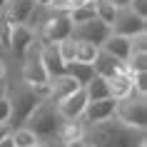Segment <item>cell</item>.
<instances>
[{
  "instance_id": "obj_1",
  "label": "cell",
  "mask_w": 147,
  "mask_h": 147,
  "mask_svg": "<svg viewBox=\"0 0 147 147\" xmlns=\"http://www.w3.org/2000/svg\"><path fill=\"white\" fill-rule=\"evenodd\" d=\"M90 147H145V130L130 127L112 115L90 125Z\"/></svg>"
},
{
  "instance_id": "obj_2",
  "label": "cell",
  "mask_w": 147,
  "mask_h": 147,
  "mask_svg": "<svg viewBox=\"0 0 147 147\" xmlns=\"http://www.w3.org/2000/svg\"><path fill=\"white\" fill-rule=\"evenodd\" d=\"M23 125L28 127V130L35 132L38 140H53V137H60L62 135L65 120H62L57 105H55L50 97H42V100L35 105V110L28 115V120H25Z\"/></svg>"
},
{
  "instance_id": "obj_3",
  "label": "cell",
  "mask_w": 147,
  "mask_h": 147,
  "mask_svg": "<svg viewBox=\"0 0 147 147\" xmlns=\"http://www.w3.org/2000/svg\"><path fill=\"white\" fill-rule=\"evenodd\" d=\"M115 117L122 120L125 125H130V127L145 130L147 127V95H140L132 90L130 95L120 97L115 105Z\"/></svg>"
},
{
  "instance_id": "obj_4",
  "label": "cell",
  "mask_w": 147,
  "mask_h": 147,
  "mask_svg": "<svg viewBox=\"0 0 147 147\" xmlns=\"http://www.w3.org/2000/svg\"><path fill=\"white\" fill-rule=\"evenodd\" d=\"M110 32H112V28H110L107 23H102L100 18L95 15V18H90V20H82V23H72L70 38L78 40V42H92V45L100 47L102 42L110 38Z\"/></svg>"
},
{
  "instance_id": "obj_5",
  "label": "cell",
  "mask_w": 147,
  "mask_h": 147,
  "mask_svg": "<svg viewBox=\"0 0 147 147\" xmlns=\"http://www.w3.org/2000/svg\"><path fill=\"white\" fill-rule=\"evenodd\" d=\"M40 42H38V38L30 42V47L25 50V55H23V60H25V65H23V80L28 82V85H32V87H38V85H45L47 80V72H45V65H42V57H40Z\"/></svg>"
},
{
  "instance_id": "obj_6",
  "label": "cell",
  "mask_w": 147,
  "mask_h": 147,
  "mask_svg": "<svg viewBox=\"0 0 147 147\" xmlns=\"http://www.w3.org/2000/svg\"><path fill=\"white\" fill-rule=\"evenodd\" d=\"M40 100H42V97H40V92L32 85L23 87V90L15 95V100L10 102V120H8V125L10 127H13V125H23Z\"/></svg>"
},
{
  "instance_id": "obj_7",
  "label": "cell",
  "mask_w": 147,
  "mask_h": 147,
  "mask_svg": "<svg viewBox=\"0 0 147 147\" xmlns=\"http://www.w3.org/2000/svg\"><path fill=\"white\" fill-rule=\"evenodd\" d=\"M112 32L115 35H125V38H132V35H140V32L147 30V23L145 18L137 15V13H132L127 5H122V8H117L115 13V20H112Z\"/></svg>"
},
{
  "instance_id": "obj_8",
  "label": "cell",
  "mask_w": 147,
  "mask_h": 147,
  "mask_svg": "<svg viewBox=\"0 0 147 147\" xmlns=\"http://www.w3.org/2000/svg\"><path fill=\"white\" fill-rule=\"evenodd\" d=\"M55 105H57V110H60V115H62L65 122H75V120H80V115H82V110H85V105H87L85 87H78L72 95L62 97V100L55 102Z\"/></svg>"
},
{
  "instance_id": "obj_9",
  "label": "cell",
  "mask_w": 147,
  "mask_h": 147,
  "mask_svg": "<svg viewBox=\"0 0 147 147\" xmlns=\"http://www.w3.org/2000/svg\"><path fill=\"white\" fill-rule=\"evenodd\" d=\"M115 105L117 100L115 97H102V100H87L85 110H82V120L85 125H95V122H102V120H107V117L115 115Z\"/></svg>"
},
{
  "instance_id": "obj_10",
  "label": "cell",
  "mask_w": 147,
  "mask_h": 147,
  "mask_svg": "<svg viewBox=\"0 0 147 147\" xmlns=\"http://www.w3.org/2000/svg\"><path fill=\"white\" fill-rule=\"evenodd\" d=\"M40 57H42V65H45L47 78L53 80L57 75H65V60L60 57V50H57V42H40Z\"/></svg>"
},
{
  "instance_id": "obj_11",
  "label": "cell",
  "mask_w": 147,
  "mask_h": 147,
  "mask_svg": "<svg viewBox=\"0 0 147 147\" xmlns=\"http://www.w3.org/2000/svg\"><path fill=\"white\" fill-rule=\"evenodd\" d=\"M92 67H95V75H102V78H107V80H112L115 75H120V72L127 70L122 60H117L115 55L105 53L102 47H97V55H95V60H92Z\"/></svg>"
},
{
  "instance_id": "obj_12",
  "label": "cell",
  "mask_w": 147,
  "mask_h": 147,
  "mask_svg": "<svg viewBox=\"0 0 147 147\" xmlns=\"http://www.w3.org/2000/svg\"><path fill=\"white\" fill-rule=\"evenodd\" d=\"M38 38V32L32 30L30 25H13V35H10V50L18 55V57H23L25 50L30 47V42Z\"/></svg>"
},
{
  "instance_id": "obj_13",
  "label": "cell",
  "mask_w": 147,
  "mask_h": 147,
  "mask_svg": "<svg viewBox=\"0 0 147 147\" xmlns=\"http://www.w3.org/2000/svg\"><path fill=\"white\" fill-rule=\"evenodd\" d=\"M47 85H50V92H47V97L53 102H60L62 97H67V95H72L75 90H78V80L72 78V75H57V78H53V80H47Z\"/></svg>"
},
{
  "instance_id": "obj_14",
  "label": "cell",
  "mask_w": 147,
  "mask_h": 147,
  "mask_svg": "<svg viewBox=\"0 0 147 147\" xmlns=\"http://www.w3.org/2000/svg\"><path fill=\"white\" fill-rule=\"evenodd\" d=\"M32 8H35V0H8L3 13L8 15V20L13 25H23V23H28Z\"/></svg>"
},
{
  "instance_id": "obj_15",
  "label": "cell",
  "mask_w": 147,
  "mask_h": 147,
  "mask_svg": "<svg viewBox=\"0 0 147 147\" xmlns=\"http://www.w3.org/2000/svg\"><path fill=\"white\" fill-rule=\"evenodd\" d=\"M102 50L105 53H110V55H115L117 60H127L130 57V53H132V42H130V38H125V35H115V32H110V38L102 42Z\"/></svg>"
},
{
  "instance_id": "obj_16",
  "label": "cell",
  "mask_w": 147,
  "mask_h": 147,
  "mask_svg": "<svg viewBox=\"0 0 147 147\" xmlns=\"http://www.w3.org/2000/svg\"><path fill=\"white\" fill-rule=\"evenodd\" d=\"M65 72H67V75H72V78L78 80V85H80V87H85L87 82L92 80L95 67H92V62H78V60H72V62H67Z\"/></svg>"
},
{
  "instance_id": "obj_17",
  "label": "cell",
  "mask_w": 147,
  "mask_h": 147,
  "mask_svg": "<svg viewBox=\"0 0 147 147\" xmlns=\"http://www.w3.org/2000/svg\"><path fill=\"white\" fill-rule=\"evenodd\" d=\"M87 100H102V97H112L110 95V80L102 75H92V80L85 85Z\"/></svg>"
},
{
  "instance_id": "obj_18",
  "label": "cell",
  "mask_w": 147,
  "mask_h": 147,
  "mask_svg": "<svg viewBox=\"0 0 147 147\" xmlns=\"http://www.w3.org/2000/svg\"><path fill=\"white\" fill-rule=\"evenodd\" d=\"M132 90H135V87H132V75L127 72V70L110 80V95H112L115 100H120V97H125V95H130Z\"/></svg>"
},
{
  "instance_id": "obj_19",
  "label": "cell",
  "mask_w": 147,
  "mask_h": 147,
  "mask_svg": "<svg viewBox=\"0 0 147 147\" xmlns=\"http://www.w3.org/2000/svg\"><path fill=\"white\" fill-rule=\"evenodd\" d=\"M67 15H70V20H72V23L90 20V18H95V3L82 0V3H78V5H70V8H67Z\"/></svg>"
},
{
  "instance_id": "obj_20",
  "label": "cell",
  "mask_w": 147,
  "mask_h": 147,
  "mask_svg": "<svg viewBox=\"0 0 147 147\" xmlns=\"http://www.w3.org/2000/svg\"><path fill=\"white\" fill-rule=\"evenodd\" d=\"M10 135H13V142H15V147H32V145H38L40 140L38 135L32 130H28V127H18V130H10Z\"/></svg>"
},
{
  "instance_id": "obj_21",
  "label": "cell",
  "mask_w": 147,
  "mask_h": 147,
  "mask_svg": "<svg viewBox=\"0 0 147 147\" xmlns=\"http://www.w3.org/2000/svg\"><path fill=\"white\" fill-rule=\"evenodd\" d=\"M115 13H117V8L110 3V0H95V15L100 18L102 23L112 25V20H115Z\"/></svg>"
},
{
  "instance_id": "obj_22",
  "label": "cell",
  "mask_w": 147,
  "mask_h": 147,
  "mask_svg": "<svg viewBox=\"0 0 147 147\" xmlns=\"http://www.w3.org/2000/svg\"><path fill=\"white\" fill-rule=\"evenodd\" d=\"M127 72H140V70H147V50H132L130 57H127Z\"/></svg>"
},
{
  "instance_id": "obj_23",
  "label": "cell",
  "mask_w": 147,
  "mask_h": 147,
  "mask_svg": "<svg viewBox=\"0 0 147 147\" xmlns=\"http://www.w3.org/2000/svg\"><path fill=\"white\" fill-rule=\"evenodd\" d=\"M95 55H97V45H92V42H78V47H75V60L78 62H92Z\"/></svg>"
},
{
  "instance_id": "obj_24",
  "label": "cell",
  "mask_w": 147,
  "mask_h": 147,
  "mask_svg": "<svg viewBox=\"0 0 147 147\" xmlns=\"http://www.w3.org/2000/svg\"><path fill=\"white\" fill-rule=\"evenodd\" d=\"M10 35H13V23L8 20V15L0 10V45L10 50Z\"/></svg>"
},
{
  "instance_id": "obj_25",
  "label": "cell",
  "mask_w": 147,
  "mask_h": 147,
  "mask_svg": "<svg viewBox=\"0 0 147 147\" xmlns=\"http://www.w3.org/2000/svg\"><path fill=\"white\" fill-rule=\"evenodd\" d=\"M75 47H78V42H75L72 38H65V40L57 42V50H60V57L65 60V65L75 60Z\"/></svg>"
},
{
  "instance_id": "obj_26",
  "label": "cell",
  "mask_w": 147,
  "mask_h": 147,
  "mask_svg": "<svg viewBox=\"0 0 147 147\" xmlns=\"http://www.w3.org/2000/svg\"><path fill=\"white\" fill-rule=\"evenodd\" d=\"M130 75H132V87H135V92L147 95V70H140V72H130Z\"/></svg>"
},
{
  "instance_id": "obj_27",
  "label": "cell",
  "mask_w": 147,
  "mask_h": 147,
  "mask_svg": "<svg viewBox=\"0 0 147 147\" xmlns=\"http://www.w3.org/2000/svg\"><path fill=\"white\" fill-rule=\"evenodd\" d=\"M127 8H130L132 13H137V15L147 18V0H130V3H127Z\"/></svg>"
},
{
  "instance_id": "obj_28",
  "label": "cell",
  "mask_w": 147,
  "mask_h": 147,
  "mask_svg": "<svg viewBox=\"0 0 147 147\" xmlns=\"http://www.w3.org/2000/svg\"><path fill=\"white\" fill-rule=\"evenodd\" d=\"M8 120H10V100L0 97V122H8Z\"/></svg>"
},
{
  "instance_id": "obj_29",
  "label": "cell",
  "mask_w": 147,
  "mask_h": 147,
  "mask_svg": "<svg viewBox=\"0 0 147 147\" xmlns=\"http://www.w3.org/2000/svg\"><path fill=\"white\" fill-rule=\"evenodd\" d=\"M70 3H72V0H50L47 5H50V8H60V10H67V8H70Z\"/></svg>"
},
{
  "instance_id": "obj_30",
  "label": "cell",
  "mask_w": 147,
  "mask_h": 147,
  "mask_svg": "<svg viewBox=\"0 0 147 147\" xmlns=\"http://www.w3.org/2000/svg\"><path fill=\"white\" fill-rule=\"evenodd\" d=\"M0 147H15V142H13V135H5V137L0 140Z\"/></svg>"
},
{
  "instance_id": "obj_31",
  "label": "cell",
  "mask_w": 147,
  "mask_h": 147,
  "mask_svg": "<svg viewBox=\"0 0 147 147\" xmlns=\"http://www.w3.org/2000/svg\"><path fill=\"white\" fill-rule=\"evenodd\" d=\"M10 130H13V127H10L8 122H0V140L5 137V135H10Z\"/></svg>"
},
{
  "instance_id": "obj_32",
  "label": "cell",
  "mask_w": 147,
  "mask_h": 147,
  "mask_svg": "<svg viewBox=\"0 0 147 147\" xmlns=\"http://www.w3.org/2000/svg\"><path fill=\"white\" fill-rule=\"evenodd\" d=\"M45 147H67V145H65V140H62V137H57L53 145H45Z\"/></svg>"
},
{
  "instance_id": "obj_33",
  "label": "cell",
  "mask_w": 147,
  "mask_h": 147,
  "mask_svg": "<svg viewBox=\"0 0 147 147\" xmlns=\"http://www.w3.org/2000/svg\"><path fill=\"white\" fill-rule=\"evenodd\" d=\"M110 3H112V5H115V8H122V5H127V3H130V0H110Z\"/></svg>"
},
{
  "instance_id": "obj_34",
  "label": "cell",
  "mask_w": 147,
  "mask_h": 147,
  "mask_svg": "<svg viewBox=\"0 0 147 147\" xmlns=\"http://www.w3.org/2000/svg\"><path fill=\"white\" fill-rule=\"evenodd\" d=\"M0 97H5V82L0 80Z\"/></svg>"
},
{
  "instance_id": "obj_35",
  "label": "cell",
  "mask_w": 147,
  "mask_h": 147,
  "mask_svg": "<svg viewBox=\"0 0 147 147\" xmlns=\"http://www.w3.org/2000/svg\"><path fill=\"white\" fill-rule=\"evenodd\" d=\"M5 3H8V0H0V10H3V8H5Z\"/></svg>"
},
{
  "instance_id": "obj_36",
  "label": "cell",
  "mask_w": 147,
  "mask_h": 147,
  "mask_svg": "<svg viewBox=\"0 0 147 147\" xmlns=\"http://www.w3.org/2000/svg\"><path fill=\"white\" fill-rule=\"evenodd\" d=\"M32 147H45V145H40V142H38V145H32Z\"/></svg>"
}]
</instances>
